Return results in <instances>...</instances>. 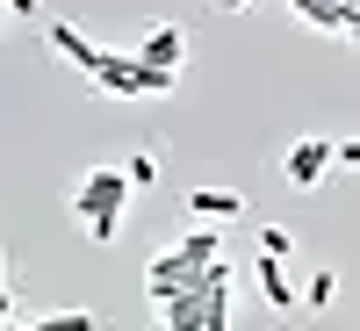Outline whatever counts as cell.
<instances>
[{
  "mask_svg": "<svg viewBox=\"0 0 360 331\" xmlns=\"http://www.w3.org/2000/svg\"><path fill=\"white\" fill-rule=\"evenodd\" d=\"M123 209H130V180H123V166H94V173L72 188V216L86 223V238H94V245H115Z\"/></svg>",
  "mask_w": 360,
  "mask_h": 331,
  "instance_id": "1",
  "label": "cell"
},
{
  "mask_svg": "<svg viewBox=\"0 0 360 331\" xmlns=\"http://www.w3.org/2000/svg\"><path fill=\"white\" fill-rule=\"evenodd\" d=\"M94 86H108V94H173V72H152V65H137L130 51H101V65H94Z\"/></svg>",
  "mask_w": 360,
  "mask_h": 331,
  "instance_id": "2",
  "label": "cell"
},
{
  "mask_svg": "<svg viewBox=\"0 0 360 331\" xmlns=\"http://www.w3.org/2000/svg\"><path fill=\"white\" fill-rule=\"evenodd\" d=\"M130 58H137V65H152V72H173V79H180V58H188V29H180V22H159V29H152V37H144Z\"/></svg>",
  "mask_w": 360,
  "mask_h": 331,
  "instance_id": "3",
  "label": "cell"
},
{
  "mask_svg": "<svg viewBox=\"0 0 360 331\" xmlns=\"http://www.w3.org/2000/svg\"><path fill=\"white\" fill-rule=\"evenodd\" d=\"M281 173L295 180V188H317V180L332 173V137H295L288 159H281Z\"/></svg>",
  "mask_w": 360,
  "mask_h": 331,
  "instance_id": "4",
  "label": "cell"
},
{
  "mask_svg": "<svg viewBox=\"0 0 360 331\" xmlns=\"http://www.w3.org/2000/svg\"><path fill=\"white\" fill-rule=\"evenodd\" d=\"M44 37H51V51H58V58H72L79 72H94V65H101V51H108V44H94V37H79L72 22H44Z\"/></svg>",
  "mask_w": 360,
  "mask_h": 331,
  "instance_id": "5",
  "label": "cell"
},
{
  "mask_svg": "<svg viewBox=\"0 0 360 331\" xmlns=\"http://www.w3.org/2000/svg\"><path fill=\"white\" fill-rule=\"evenodd\" d=\"M303 22H317V29H332V37H360V0L353 8H339V0H288Z\"/></svg>",
  "mask_w": 360,
  "mask_h": 331,
  "instance_id": "6",
  "label": "cell"
},
{
  "mask_svg": "<svg viewBox=\"0 0 360 331\" xmlns=\"http://www.w3.org/2000/svg\"><path fill=\"white\" fill-rule=\"evenodd\" d=\"M252 281H259V295H266V303H274L281 317L295 310V281L281 274V259H259V274H252Z\"/></svg>",
  "mask_w": 360,
  "mask_h": 331,
  "instance_id": "7",
  "label": "cell"
},
{
  "mask_svg": "<svg viewBox=\"0 0 360 331\" xmlns=\"http://www.w3.org/2000/svg\"><path fill=\"white\" fill-rule=\"evenodd\" d=\"M188 209H195V216H245V195H231V188H195Z\"/></svg>",
  "mask_w": 360,
  "mask_h": 331,
  "instance_id": "8",
  "label": "cell"
},
{
  "mask_svg": "<svg viewBox=\"0 0 360 331\" xmlns=\"http://www.w3.org/2000/svg\"><path fill=\"white\" fill-rule=\"evenodd\" d=\"M173 252H180V259H188V266H195V274H202V266H209V259H224V238H217V231H188V238H180V245H173Z\"/></svg>",
  "mask_w": 360,
  "mask_h": 331,
  "instance_id": "9",
  "label": "cell"
},
{
  "mask_svg": "<svg viewBox=\"0 0 360 331\" xmlns=\"http://www.w3.org/2000/svg\"><path fill=\"white\" fill-rule=\"evenodd\" d=\"M332 295H339V274L324 266V274H310V288L295 295V303H303V310H332Z\"/></svg>",
  "mask_w": 360,
  "mask_h": 331,
  "instance_id": "10",
  "label": "cell"
},
{
  "mask_svg": "<svg viewBox=\"0 0 360 331\" xmlns=\"http://www.w3.org/2000/svg\"><path fill=\"white\" fill-rule=\"evenodd\" d=\"M123 180H130V188H152V180H159V152H137V159H123Z\"/></svg>",
  "mask_w": 360,
  "mask_h": 331,
  "instance_id": "11",
  "label": "cell"
},
{
  "mask_svg": "<svg viewBox=\"0 0 360 331\" xmlns=\"http://www.w3.org/2000/svg\"><path fill=\"white\" fill-rule=\"evenodd\" d=\"M29 331H94V310H58V317L29 324Z\"/></svg>",
  "mask_w": 360,
  "mask_h": 331,
  "instance_id": "12",
  "label": "cell"
},
{
  "mask_svg": "<svg viewBox=\"0 0 360 331\" xmlns=\"http://www.w3.org/2000/svg\"><path fill=\"white\" fill-rule=\"evenodd\" d=\"M288 252H295V238L266 223V231H259V259H288Z\"/></svg>",
  "mask_w": 360,
  "mask_h": 331,
  "instance_id": "13",
  "label": "cell"
},
{
  "mask_svg": "<svg viewBox=\"0 0 360 331\" xmlns=\"http://www.w3.org/2000/svg\"><path fill=\"white\" fill-rule=\"evenodd\" d=\"M0 8H8V15H37L44 0H0Z\"/></svg>",
  "mask_w": 360,
  "mask_h": 331,
  "instance_id": "14",
  "label": "cell"
},
{
  "mask_svg": "<svg viewBox=\"0 0 360 331\" xmlns=\"http://www.w3.org/2000/svg\"><path fill=\"white\" fill-rule=\"evenodd\" d=\"M8 317H15V288H0V331H8Z\"/></svg>",
  "mask_w": 360,
  "mask_h": 331,
  "instance_id": "15",
  "label": "cell"
},
{
  "mask_svg": "<svg viewBox=\"0 0 360 331\" xmlns=\"http://www.w3.org/2000/svg\"><path fill=\"white\" fill-rule=\"evenodd\" d=\"M217 8H252V0H217Z\"/></svg>",
  "mask_w": 360,
  "mask_h": 331,
  "instance_id": "16",
  "label": "cell"
},
{
  "mask_svg": "<svg viewBox=\"0 0 360 331\" xmlns=\"http://www.w3.org/2000/svg\"><path fill=\"white\" fill-rule=\"evenodd\" d=\"M339 8H353V0H339Z\"/></svg>",
  "mask_w": 360,
  "mask_h": 331,
  "instance_id": "17",
  "label": "cell"
},
{
  "mask_svg": "<svg viewBox=\"0 0 360 331\" xmlns=\"http://www.w3.org/2000/svg\"><path fill=\"white\" fill-rule=\"evenodd\" d=\"M0 266H8V259H0Z\"/></svg>",
  "mask_w": 360,
  "mask_h": 331,
  "instance_id": "18",
  "label": "cell"
}]
</instances>
